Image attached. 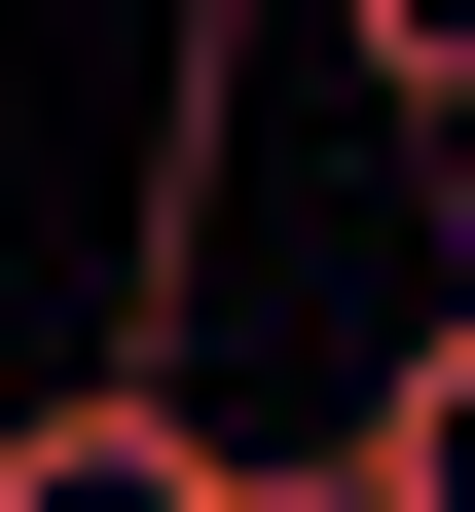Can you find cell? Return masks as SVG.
<instances>
[{"label":"cell","instance_id":"obj_2","mask_svg":"<svg viewBox=\"0 0 475 512\" xmlns=\"http://www.w3.org/2000/svg\"><path fill=\"white\" fill-rule=\"evenodd\" d=\"M329 512H475V293H402V366L329 403Z\"/></svg>","mask_w":475,"mask_h":512},{"label":"cell","instance_id":"obj_5","mask_svg":"<svg viewBox=\"0 0 475 512\" xmlns=\"http://www.w3.org/2000/svg\"><path fill=\"white\" fill-rule=\"evenodd\" d=\"M293 512H329V476H293Z\"/></svg>","mask_w":475,"mask_h":512},{"label":"cell","instance_id":"obj_1","mask_svg":"<svg viewBox=\"0 0 475 512\" xmlns=\"http://www.w3.org/2000/svg\"><path fill=\"white\" fill-rule=\"evenodd\" d=\"M0 512H293V439H256L220 366H37V403H0Z\"/></svg>","mask_w":475,"mask_h":512},{"label":"cell","instance_id":"obj_4","mask_svg":"<svg viewBox=\"0 0 475 512\" xmlns=\"http://www.w3.org/2000/svg\"><path fill=\"white\" fill-rule=\"evenodd\" d=\"M402 183H439V293H475V110H439V147H402Z\"/></svg>","mask_w":475,"mask_h":512},{"label":"cell","instance_id":"obj_3","mask_svg":"<svg viewBox=\"0 0 475 512\" xmlns=\"http://www.w3.org/2000/svg\"><path fill=\"white\" fill-rule=\"evenodd\" d=\"M293 37H329V74H366V110H402V147H439V110H475V0H293Z\"/></svg>","mask_w":475,"mask_h":512}]
</instances>
